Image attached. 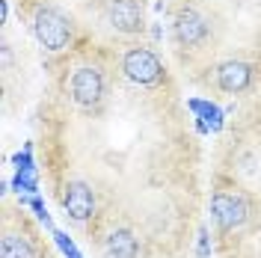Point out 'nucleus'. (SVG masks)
Returning a JSON list of instances; mask_svg holds the SVG:
<instances>
[{"label":"nucleus","mask_w":261,"mask_h":258,"mask_svg":"<svg viewBox=\"0 0 261 258\" xmlns=\"http://www.w3.org/2000/svg\"><path fill=\"white\" fill-rule=\"evenodd\" d=\"M33 30H36V39L42 42L45 50H63L68 45V36H71V27H68L65 15L60 9H54V6H42L36 12Z\"/></svg>","instance_id":"nucleus-1"},{"label":"nucleus","mask_w":261,"mask_h":258,"mask_svg":"<svg viewBox=\"0 0 261 258\" xmlns=\"http://www.w3.org/2000/svg\"><path fill=\"white\" fill-rule=\"evenodd\" d=\"M122 71H125L134 83L151 86V83L161 81L163 65L148 48H130L128 54H125V60H122Z\"/></svg>","instance_id":"nucleus-2"},{"label":"nucleus","mask_w":261,"mask_h":258,"mask_svg":"<svg viewBox=\"0 0 261 258\" xmlns=\"http://www.w3.org/2000/svg\"><path fill=\"white\" fill-rule=\"evenodd\" d=\"M211 214L217 220V226L223 231H231V228H241L246 223V202L234 193H214L211 199Z\"/></svg>","instance_id":"nucleus-3"},{"label":"nucleus","mask_w":261,"mask_h":258,"mask_svg":"<svg viewBox=\"0 0 261 258\" xmlns=\"http://www.w3.org/2000/svg\"><path fill=\"white\" fill-rule=\"evenodd\" d=\"M68 89H71V98H74L77 107H95L98 101H101V95H104L101 71H95V68H77L71 74Z\"/></svg>","instance_id":"nucleus-4"},{"label":"nucleus","mask_w":261,"mask_h":258,"mask_svg":"<svg viewBox=\"0 0 261 258\" xmlns=\"http://www.w3.org/2000/svg\"><path fill=\"white\" fill-rule=\"evenodd\" d=\"M107 18L119 33H140L143 30V9L137 0H110Z\"/></svg>","instance_id":"nucleus-5"},{"label":"nucleus","mask_w":261,"mask_h":258,"mask_svg":"<svg viewBox=\"0 0 261 258\" xmlns=\"http://www.w3.org/2000/svg\"><path fill=\"white\" fill-rule=\"evenodd\" d=\"M63 202H65V211L71 214V220H77V223L89 220L92 211H95V196L89 190V184H83V181H71L65 187Z\"/></svg>","instance_id":"nucleus-6"},{"label":"nucleus","mask_w":261,"mask_h":258,"mask_svg":"<svg viewBox=\"0 0 261 258\" xmlns=\"http://www.w3.org/2000/svg\"><path fill=\"white\" fill-rule=\"evenodd\" d=\"M205 33H208L205 18L199 15V12H193V9H181L178 18H175V39H178L184 48L199 45L205 39Z\"/></svg>","instance_id":"nucleus-7"},{"label":"nucleus","mask_w":261,"mask_h":258,"mask_svg":"<svg viewBox=\"0 0 261 258\" xmlns=\"http://www.w3.org/2000/svg\"><path fill=\"white\" fill-rule=\"evenodd\" d=\"M249 81H252V68L246 63L231 60V63H223L217 68V83H220L223 92H244Z\"/></svg>","instance_id":"nucleus-8"},{"label":"nucleus","mask_w":261,"mask_h":258,"mask_svg":"<svg viewBox=\"0 0 261 258\" xmlns=\"http://www.w3.org/2000/svg\"><path fill=\"white\" fill-rule=\"evenodd\" d=\"M0 258H36V246L24 235H3L0 241Z\"/></svg>","instance_id":"nucleus-9"},{"label":"nucleus","mask_w":261,"mask_h":258,"mask_svg":"<svg viewBox=\"0 0 261 258\" xmlns=\"http://www.w3.org/2000/svg\"><path fill=\"white\" fill-rule=\"evenodd\" d=\"M137 238L130 235V231H125V228H116L113 235L107 238V252L113 258H137Z\"/></svg>","instance_id":"nucleus-10"},{"label":"nucleus","mask_w":261,"mask_h":258,"mask_svg":"<svg viewBox=\"0 0 261 258\" xmlns=\"http://www.w3.org/2000/svg\"><path fill=\"white\" fill-rule=\"evenodd\" d=\"M190 107H193L196 113L202 116V119H205V122H208L214 131L223 125V119H220V110H217L214 104H208V101H190Z\"/></svg>","instance_id":"nucleus-11"},{"label":"nucleus","mask_w":261,"mask_h":258,"mask_svg":"<svg viewBox=\"0 0 261 258\" xmlns=\"http://www.w3.org/2000/svg\"><path fill=\"white\" fill-rule=\"evenodd\" d=\"M15 187H18V190H36V178H33V169H18Z\"/></svg>","instance_id":"nucleus-12"},{"label":"nucleus","mask_w":261,"mask_h":258,"mask_svg":"<svg viewBox=\"0 0 261 258\" xmlns=\"http://www.w3.org/2000/svg\"><path fill=\"white\" fill-rule=\"evenodd\" d=\"M54 238H57V243H60V249H63L68 258H83L77 249H74V243L68 241V235H63V231H54Z\"/></svg>","instance_id":"nucleus-13"},{"label":"nucleus","mask_w":261,"mask_h":258,"mask_svg":"<svg viewBox=\"0 0 261 258\" xmlns=\"http://www.w3.org/2000/svg\"><path fill=\"white\" fill-rule=\"evenodd\" d=\"M27 205H30V208L36 211V217H39V220H42V223H45V226H50L48 208H45V205H42V199H36V196H33V199H27Z\"/></svg>","instance_id":"nucleus-14"},{"label":"nucleus","mask_w":261,"mask_h":258,"mask_svg":"<svg viewBox=\"0 0 261 258\" xmlns=\"http://www.w3.org/2000/svg\"><path fill=\"white\" fill-rule=\"evenodd\" d=\"M211 243H208V228H199V258H208Z\"/></svg>","instance_id":"nucleus-15"},{"label":"nucleus","mask_w":261,"mask_h":258,"mask_svg":"<svg viewBox=\"0 0 261 258\" xmlns=\"http://www.w3.org/2000/svg\"><path fill=\"white\" fill-rule=\"evenodd\" d=\"M15 163H18V169H33V166H30V154H27V151H24V154H18Z\"/></svg>","instance_id":"nucleus-16"}]
</instances>
